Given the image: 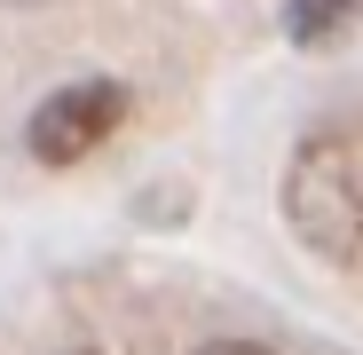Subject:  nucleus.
Wrapping results in <instances>:
<instances>
[{
    "instance_id": "nucleus-1",
    "label": "nucleus",
    "mask_w": 363,
    "mask_h": 355,
    "mask_svg": "<svg viewBox=\"0 0 363 355\" xmlns=\"http://www.w3.org/2000/svg\"><path fill=\"white\" fill-rule=\"evenodd\" d=\"M284 221L332 269H363V158L340 135H308L284 166Z\"/></svg>"
},
{
    "instance_id": "nucleus-2",
    "label": "nucleus",
    "mask_w": 363,
    "mask_h": 355,
    "mask_svg": "<svg viewBox=\"0 0 363 355\" xmlns=\"http://www.w3.org/2000/svg\"><path fill=\"white\" fill-rule=\"evenodd\" d=\"M118 118H127V87L118 79H72L55 87L40 111H32V158L40 166H79L87 150H103L118 135Z\"/></svg>"
},
{
    "instance_id": "nucleus-3",
    "label": "nucleus",
    "mask_w": 363,
    "mask_h": 355,
    "mask_svg": "<svg viewBox=\"0 0 363 355\" xmlns=\"http://www.w3.org/2000/svg\"><path fill=\"white\" fill-rule=\"evenodd\" d=\"M355 9H363V0H292V9H284V32H292L300 47H316V40H332Z\"/></svg>"
},
{
    "instance_id": "nucleus-4",
    "label": "nucleus",
    "mask_w": 363,
    "mask_h": 355,
    "mask_svg": "<svg viewBox=\"0 0 363 355\" xmlns=\"http://www.w3.org/2000/svg\"><path fill=\"white\" fill-rule=\"evenodd\" d=\"M198 355H277V347H261V339H206Z\"/></svg>"
},
{
    "instance_id": "nucleus-5",
    "label": "nucleus",
    "mask_w": 363,
    "mask_h": 355,
    "mask_svg": "<svg viewBox=\"0 0 363 355\" xmlns=\"http://www.w3.org/2000/svg\"><path fill=\"white\" fill-rule=\"evenodd\" d=\"M79 355H95V347H79Z\"/></svg>"
}]
</instances>
